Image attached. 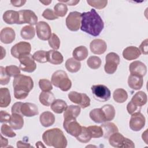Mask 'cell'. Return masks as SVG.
Here are the masks:
<instances>
[{
    "label": "cell",
    "instance_id": "obj_1",
    "mask_svg": "<svg viewBox=\"0 0 148 148\" xmlns=\"http://www.w3.org/2000/svg\"><path fill=\"white\" fill-rule=\"evenodd\" d=\"M104 28L103 21L94 9L82 13L80 29L93 36H98Z\"/></svg>",
    "mask_w": 148,
    "mask_h": 148
},
{
    "label": "cell",
    "instance_id": "obj_2",
    "mask_svg": "<svg viewBox=\"0 0 148 148\" xmlns=\"http://www.w3.org/2000/svg\"><path fill=\"white\" fill-rule=\"evenodd\" d=\"M13 87L15 98L24 99L34 88V82L30 76L20 74L14 77Z\"/></svg>",
    "mask_w": 148,
    "mask_h": 148
},
{
    "label": "cell",
    "instance_id": "obj_3",
    "mask_svg": "<svg viewBox=\"0 0 148 148\" xmlns=\"http://www.w3.org/2000/svg\"><path fill=\"white\" fill-rule=\"evenodd\" d=\"M44 143L48 146L55 148H65L67 146V140L63 132L58 128L49 129L42 135Z\"/></svg>",
    "mask_w": 148,
    "mask_h": 148
},
{
    "label": "cell",
    "instance_id": "obj_4",
    "mask_svg": "<svg viewBox=\"0 0 148 148\" xmlns=\"http://www.w3.org/2000/svg\"><path fill=\"white\" fill-rule=\"evenodd\" d=\"M52 84L63 91H68L72 87L71 80L69 79L67 73L62 70L54 72L51 79Z\"/></svg>",
    "mask_w": 148,
    "mask_h": 148
},
{
    "label": "cell",
    "instance_id": "obj_5",
    "mask_svg": "<svg viewBox=\"0 0 148 148\" xmlns=\"http://www.w3.org/2000/svg\"><path fill=\"white\" fill-rule=\"evenodd\" d=\"M120 61V57L117 53L114 52L108 53L105 57V72L109 75L113 74L116 71Z\"/></svg>",
    "mask_w": 148,
    "mask_h": 148
},
{
    "label": "cell",
    "instance_id": "obj_6",
    "mask_svg": "<svg viewBox=\"0 0 148 148\" xmlns=\"http://www.w3.org/2000/svg\"><path fill=\"white\" fill-rule=\"evenodd\" d=\"M91 90L95 99L97 101L100 102H105L110 98V91L108 87L105 85H93L91 86Z\"/></svg>",
    "mask_w": 148,
    "mask_h": 148
},
{
    "label": "cell",
    "instance_id": "obj_7",
    "mask_svg": "<svg viewBox=\"0 0 148 148\" xmlns=\"http://www.w3.org/2000/svg\"><path fill=\"white\" fill-rule=\"evenodd\" d=\"M63 127L68 134L74 137H77L79 135L82 128V126L76 121V119L72 117L64 119Z\"/></svg>",
    "mask_w": 148,
    "mask_h": 148
},
{
    "label": "cell",
    "instance_id": "obj_8",
    "mask_svg": "<svg viewBox=\"0 0 148 148\" xmlns=\"http://www.w3.org/2000/svg\"><path fill=\"white\" fill-rule=\"evenodd\" d=\"M68 97L72 102L79 105L83 109L86 108L90 105L91 100L87 94L84 93H80L72 91L68 94Z\"/></svg>",
    "mask_w": 148,
    "mask_h": 148
},
{
    "label": "cell",
    "instance_id": "obj_9",
    "mask_svg": "<svg viewBox=\"0 0 148 148\" xmlns=\"http://www.w3.org/2000/svg\"><path fill=\"white\" fill-rule=\"evenodd\" d=\"M20 61V69L26 72L32 73L36 69V64L31 54L21 56L18 58Z\"/></svg>",
    "mask_w": 148,
    "mask_h": 148
},
{
    "label": "cell",
    "instance_id": "obj_10",
    "mask_svg": "<svg viewBox=\"0 0 148 148\" xmlns=\"http://www.w3.org/2000/svg\"><path fill=\"white\" fill-rule=\"evenodd\" d=\"M82 13L79 12L69 13L66 18V25L71 31H77L80 28Z\"/></svg>",
    "mask_w": 148,
    "mask_h": 148
},
{
    "label": "cell",
    "instance_id": "obj_11",
    "mask_svg": "<svg viewBox=\"0 0 148 148\" xmlns=\"http://www.w3.org/2000/svg\"><path fill=\"white\" fill-rule=\"evenodd\" d=\"M31 50V46L29 43L21 41L15 44L11 48L10 53L13 57L18 58L22 55L30 54Z\"/></svg>",
    "mask_w": 148,
    "mask_h": 148
},
{
    "label": "cell",
    "instance_id": "obj_12",
    "mask_svg": "<svg viewBox=\"0 0 148 148\" xmlns=\"http://www.w3.org/2000/svg\"><path fill=\"white\" fill-rule=\"evenodd\" d=\"M145 123L146 119L143 114L137 112L131 114L129 122L130 128L134 131H139L145 127Z\"/></svg>",
    "mask_w": 148,
    "mask_h": 148
},
{
    "label": "cell",
    "instance_id": "obj_13",
    "mask_svg": "<svg viewBox=\"0 0 148 148\" xmlns=\"http://www.w3.org/2000/svg\"><path fill=\"white\" fill-rule=\"evenodd\" d=\"M20 18L18 24H28L30 25H36L38 23V17L36 14L31 10H21L18 11Z\"/></svg>",
    "mask_w": 148,
    "mask_h": 148
},
{
    "label": "cell",
    "instance_id": "obj_14",
    "mask_svg": "<svg viewBox=\"0 0 148 148\" xmlns=\"http://www.w3.org/2000/svg\"><path fill=\"white\" fill-rule=\"evenodd\" d=\"M36 32L38 38L42 40H47L51 35V29L50 25L45 21H39L36 25Z\"/></svg>",
    "mask_w": 148,
    "mask_h": 148
},
{
    "label": "cell",
    "instance_id": "obj_15",
    "mask_svg": "<svg viewBox=\"0 0 148 148\" xmlns=\"http://www.w3.org/2000/svg\"><path fill=\"white\" fill-rule=\"evenodd\" d=\"M129 71L132 75L144 76L147 73L146 65L140 61H134L130 64Z\"/></svg>",
    "mask_w": 148,
    "mask_h": 148
},
{
    "label": "cell",
    "instance_id": "obj_16",
    "mask_svg": "<svg viewBox=\"0 0 148 148\" xmlns=\"http://www.w3.org/2000/svg\"><path fill=\"white\" fill-rule=\"evenodd\" d=\"M90 48L93 54L100 55L106 51L107 45L105 40L101 39H95L91 42Z\"/></svg>",
    "mask_w": 148,
    "mask_h": 148
},
{
    "label": "cell",
    "instance_id": "obj_17",
    "mask_svg": "<svg viewBox=\"0 0 148 148\" xmlns=\"http://www.w3.org/2000/svg\"><path fill=\"white\" fill-rule=\"evenodd\" d=\"M21 114L25 117H33L39 114L38 106L32 103H23L20 108Z\"/></svg>",
    "mask_w": 148,
    "mask_h": 148
},
{
    "label": "cell",
    "instance_id": "obj_18",
    "mask_svg": "<svg viewBox=\"0 0 148 148\" xmlns=\"http://www.w3.org/2000/svg\"><path fill=\"white\" fill-rule=\"evenodd\" d=\"M16 38V33L14 29L10 27H5L1 31L0 34L1 42L5 44H9L12 43Z\"/></svg>",
    "mask_w": 148,
    "mask_h": 148
},
{
    "label": "cell",
    "instance_id": "obj_19",
    "mask_svg": "<svg viewBox=\"0 0 148 148\" xmlns=\"http://www.w3.org/2000/svg\"><path fill=\"white\" fill-rule=\"evenodd\" d=\"M141 53L138 47L131 46L125 48L123 51V57L124 59L130 61L137 59L140 57Z\"/></svg>",
    "mask_w": 148,
    "mask_h": 148
},
{
    "label": "cell",
    "instance_id": "obj_20",
    "mask_svg": "<svg viewBox=\"0 0 148 148\" xmlns=\"http://www.w3.org/2000/svg\"><path fill=\"white\" fill-rule=\"evenodd\" d=\"M125 137L119 132L111 135L109 138V142L110 146L114 147L124 148Z\"/></svg>",
    "mask_w": 148,
    "mask_h": 148
},
{
    "label": "cell",
    "instance_id": "obj_21",
    "mask_svg": "<svg viewBox=\"0 0 148 148\" xmlns=\"http://www.w3.org/2000/svg\"><path fill=\"white\" fill-rule=\"evenodd\" d=\"M128 84L131 89L139 90L142 87L143 84V77L131 74L128 78Z\"/></svg>",
    "mask_w": 148,
    "mask_h": 148
},
{
    "label": "cell",
    "instance_id": "obj_22",
    "mask_svg": "<svg viewBox=\"0 0 148 148\" xmlns=\"http://www.w3.org/2000/svg\"><path fill=\"white\" fill-rule=\"evenodd\" d=\"M20 18L19 12L17 11L9 10L5 12L3 14V20L8 24H18Z\"/></svg>",
    "mask_w": 148,
    "mask_h": 148
},
{
    "label": "cell",
    "instance_id": "obj_23",
    "mask_svg": "<svg viewBox=\"0 0 148 148\" xmlns=\"http://www.w3.org/2000/svg\"><path fill=\"white\" fill-rule=\"evenodd\" d=\"M147 101V97L146 94L142 91L136 92L131 98V102L136 106L141 108L145 105Z\"/></svg>",
    "mask_w": 148,
    "mask_h": 148
},
{
    "label": "cell",
    "instance_id": "obj_24",
    "mask_svg": "<svg viewBox=\"0 0 148 148\" xmlns=\"http://www.w3.org/2000/svg\"><path fill=\"white\" fill-rule=\"evenodd\" d=\"M39 120L42 126L49 127L54 124L55 122V116L51 112L45 111L40 115Z\"/></svg>",
    "mask_w": 148,
    "mask_h": 148
},
{
    "label": "cell",
    "instance_id": "obj_25",
    "mask_svg": "<svg viewBox=\"0 0 148 148\" xmlns=\"http://www.w3.org/2000/svg\"><path fill=\"white\" fill-rule=\"evenodd\" d=\"M9 123L10 126L15 130L21 129L24 125V119L23 115L18 113L12 114Z\"/></svg>",
    "mask_w": 148,
    "mask_h": 148
},
{
    "label": "cell",
    "instance_id": "obj_26",
    "mask_svg": "<svg viewBox=\"0 0 148 148\" xmlns=\"http://www.w3.org/2000/svg\"><path fill=\"white\" fill-rule=\"evenodd\" d=\"M47 61L54 65H59L62 63L64 58L62 54L55 50H50L47 51Z\"/></svg>",
    "mask_w": 148,
    "mask_h": 148
},
{
    "label": "cell",
    "instance_id": "obj_27",
    "mask_svg": "<svg viewBox=\"0 0 148 148\" xmlns=\"http://www.w3.org/2000/svg\"><path fill=\"white\" fill-rule=\"evenodd\" d=\"M11 102V97L9 89L5 87L0 88V107L6 108Z\"/></svg>",
    "mask_w": 148,
    "mask_h": 148
},
{
    "label": "cell",
    "instance_id": "obj_28",
    "mask_svg": "<svg viewBox=\"0 0 148 148\" xmlns=\"http://www.w3.org/2000/svg\"><path fill=\"white\" fill-rule=\"evenodd\" d=\"M89 116L90 119L96 123H103L106 122L105 117L101 108L91 110L89 113Z\"/></svg>",
    "mask_w": 148,
    "mask_h": 148
},
{
    "label": "cell",
    "instance_id": "obj_29",
    "mask_svg": "<svg viewBox=\"0 0 148 148\" xmlns=\"http://www.w3.org/2000/svg\"><path fill=\"white\" fill-rule=\"evenodd\" d=\"M103 131V136L105 138H109V136L115 132H119L117 127L113 123H103L101 125Z\"/></svg>",
    "mask_w": 148,
    "mask_h": 148
},
{
    "label": "cell",
    "instance_id": "obj_30",
    "mask_svg": "<svg viewBox=\"0 0 148 148\" xmlns=\"http://www.w3.org/2000/svg\"><path fill=\"white\" fill-rule=\"evenodd\" d=\"M88 54V49L84 46H80L76 47L72 52L73 58L79 61L85 60L87 57Z\"/></svg>",
    "mask_w": 148,
    "mask_h": 148
},
{
    "label": "cell",
    "instance_id": "obj_31",
    "mask_svg": "<svg viewBox=\"0 0 148 148\" xmlns=\"http://www.w3.org/2000/svg\"><path fill=\"white\" fill-rule=\"evenodd\" d=\"M39 99L42 105L49 106L55 100V97L50 91H43L40 94Z\"/></svg>",
    "mask_w": 148,
    "mask_h": 148
},
{
    "label": "cell",
    "instance_id": "obj_32",
    "mask_svg": "<svg viewBox=\"0 0 148 148\" xmlns=\"http://www.w3.org/2000/svg\"><path fill=\"white\" fill-rule=\"evenodd\" d=\"M51 110L57 114L63 113L68 107L67 103L62 99H55L51 105Z\"/></svg>",
    "mask_w": 148,
    "mask_h": 148
},
{
    "label": "cell",
    "instance_id": "obj_33",
    "mask_svg": "<svg viewBox=\"0 0 148 148\" xmlns=\"http://www.w3.org/2000/svg\"><path fill=\"white\" fill-rule=\"evenodd\" d=\"M81 108L77 105L68 106L66 110L64 112V119L68 117H72L76 119L80 114Z\"/></svg>",
    "mask_w": 148,
    "mask_h": 148
},
{
    "label": "cell",
    "instance_id": "obj_34",
    "mask_svg": "<svg viewBox=\"0 0 148 148\" xmlns=\"http://www.w3.org/2000/svg\"><path fill=\"white\" fill-rule=\"evenodd\" d=\"M65 68L68 72L76 73L80 70L81 68V63L80 61L73 58H70L65 62Z\"/></svg>",
    "mask_w": 148,
    "mask_h": 148
},
{
    "label": "cell",
    "instance_id": "obj_35",
    "mask_svg": "<svg viewBox=\"0 0 148 148\" xmlns=\"http://www.w3.org/2000/svg\"><path fill=\"white\" fill-rule=\"evenodd\" d=\"M113 98L117 103H124L128 98V94L123 88H117L113 93Z\"/></svg>",
    "mask_w": 148,
    "mask_h": 148
},
{
    "label": "cell",
    "instance_id": "obj_36",
    "mask_svg": "<svg viewBox=\"0 0 148 148\" xmlns=\"http://www.w3.org/2000/svg\"><path fill=\"white\" fill-rule=\"evenodd\" d=\"M22 38L25 40H31L35 35V29L32 25H25L23 27L20 31Z\"/></svg>",
    "mask_w": 148,
    "mask_h": 148
},
{
    "label": "cell",
    "instance_id": "obj_37",
    "mask_svg": "<svg viewBox=\"0 0 148 148\" xmlns=\"http://www.w3.org/2000/svg\"><path fill=\"white\" fill-rule=\"evenodd\" d=\"M102 110H103V112L104 113L106 122L110 121L114 118L116 111L114 106L110 104H106L103 105L101 108Z\"/></svg>",
    "mask_w": 148,
    "mask_h": 148
},
{
    "label": "cell",
    "instance_id": "obj_38",
    "mask_svg": "<svg viewBox=\"0 0 148 148\" xmlns=\"http://www.w3.org/2000/svg\"><path fill=\"white\" fill-rule=\"evenodd\" d=\"M54 12L57 17H64L68 12L67 5L62 2H58L54 7Z\"/></svg>",
    "mask_w": 148,
    "mask_h": 148
},
{
    "label": "cell",
    "instance_id": "obj_39",
    "mask_svg": "<svg viewBox=\"0 0 148 148\" xmlns=\"http://www.w3.org/2000/svg\"><path fill=\"white\" fill-rule=\"evenodd\" d=\"M76 139L81 143H88L92 138L88 129L86 127H82L81 133L76 137Z\"/></svg>",
    "mask_w": 148,
    "mask_h": 148
},
{
    "label": "cell",
    "instance_id": "obj_40",
    "mask_svg": "<svg viewBox=\"0 0 148 148\" xmlns=\"http://www.w3.org/2000/svg\"><path fill=\"white\" fill-rule=\"evenodd\" d=\"M101 60L98 56H90L87 60V64L89 68L92 69H97L101 65Z\"/></svg>",
    "mask_w": 148,
    "mask_h": 148
},
{
    "label": "cell",
    "instance_id": "obj_41",
    "mask_svg": "<svg viewBox=\"0 0 148 148\" xmlns=\"http://www.w3.org/2000/svg\"><path fill=\"white\" fill-rule=\"evenodd\" d=\"M34 60L39 63H46L47 61V51L45 50H38L32 55Z\"/></svg>",
    "mask_w": 148,
    "mask_h": 148
},
{
    "label": "cell",
    "instance_id": "obj_42",
    "mask_svg": "<svg viewBox=\"0 0 148 148\" xmlns=\"http://www.w3.org/2000/svg\"><path fill=\"white\" fill-rule=\"evenodd\" d=\"M87 128L92 138H99L103 136V131L101 126L90 125Z\"/></svg>",
    "mask_w": 148,
    "mask_h": 148
},
{
    "label": "cell",
    "instance_id": "obj_43",
    "mask_svg": "<svg viewBox=\"0 0 148 148\" xmlns=\"http://www.w3.org/2000/svg\"><path fill=\"white\" fill-rule=\"evenodd\" d=\"M12 129L13 128L10 126L4 123L1 125V134L9 138H13L16 136V134L13 131Z\"/></svg>",
    "mask_w": 148,
    "mask_h": 148
},
{
    "label": "cell",
    "instance_id": "obj_44",
    "mask_svg": "<svg viewBox=\"0 0 148 148\" xmlns=\"http://www.w3.org/2000/svg\"><path fill=\"white\" fill-rule=\"evenodd\" d=\"M49 46L55 50H58L60 46V40L58 36L55 34H52L50 38L48 40Z\"/></svg>",
    "mask_w": 148,
    "mask_h": 148
},
{
    "label": "cell",
    "instance_id": "obj_45",
    "mask_svg": "<svg viewBox=\"0 0 148 148\" xmlns=\"http://www.w3.org/2000/svg\"><path fill=\"white\" fill-rule=\"evenodd\" d=\"M39 86L43 91H50L53 89L52 83L46 79H41L39 81Z\"/></svg>",
    "mask_w": 148,
    "mask_h": 148
},
{
    "label": "cell",
    "instance_id": "obj_46",
    "mask_svg": "<svg viewBox=\"0 0 148 148\" xmlns=\"http://www.w3.org/2000/svg\"><path fill=\"white\" fill-rule=\"evenodd\" d=\"M10 80V76L8 75L5 68L0 66V83L1 85H6Z\"/></svg>",
    "mask_w": 148,
    "mask_h": 148
},
{
    "label": "cell",
    "instance_id": "obj_47",
    "mask_svg": "<svg viewBox=\"0 0 148 148\" xmlns=\"http://www.w3.org/2000/svg\"><path fill=\"white\" fill-rule=\"evenodd\" d=\"M87 3L97 9H102L104 8H105L108 3V1H94V0H88L87 1Z\"/></svg>",
    "mask_w": 148,
    "mask_h": 148
},
{
    "label": "cell",
    "instance_id": "obj_48",
    "mask_svg": "<svg viewBox=\"0 0 148 148\" xmlns=\"http://www.w3.org/2000/svg\"><path fill=\"white\" fill-rule=\"evenodd\" d=\"M6 71L9 76L10 77H16L17 75L21 74L20 73V69L17 66L12 65H8L5 67Z\"/></svg>",
    "mask_w": 148,
    "mask_h": 148
},
{
    "label": "cell",
    "instance_id": "obj_49",
    "mask_svg": "<svg viewBox=\"0 0 148 148\" xmlns=\"http://www.w3.org/2000/svg\"><path fill=\"white\" fill-rule=\"evenodd\" d=\"M42 16L49 20H54L58 18V17L55 14L54 12L50 9H45L42 13Z\"/></svg>",
    "mask_w": 148,
    "mask_h": 148
},
{
    "label": "cell",
    "instance_id": "obj_50",
    "mask_svg": "<svg viewBox=\"0 0 148 148\" xmlns=\"http://www.w3.org/2000/svg\"><path fill=\"white\" fill-rule=\"evenodd\" d=\"M0 117H1V119H0L1 123H9L11 117V115L4 110H1L0 112Z\"/></svg>",
    "mask_w": 148,
    "mask_h": 148
},
{
    "label": "cell",
    "instance_id": "obj_51",
    "mask_svg": "<svg viewBox=\"0 0 148 148\" xmlns=\"http://www.w3.org/2000/svg\"><path fill=\"white\" fill-rule=\"evenodd\" d=\"M140 109L141 108L135 106L131 101L127 105V112L130 114H132L134 113H135V112H139Z\"/></svg>",
    "mask_w": 148,
    "mask_h": 148
},
{
    "label": "cell",
    "instance_id": "obj_52",
    "mask_svg": "<svg viewBox=\"0 0 148 148\" xmlns=\"http://www.w3.org/2000/svg\"><path fill=\"white\" fill-rule=\"evenodd\" d=\"M147 42H148V39H146L145 40H144L142 43L139 46V50L140 51L141 53H142L143 54L145 55H147L148 54V44H147Z\"/></svg>",
    "mask_w": 148,
    "mask_h": 148
},
{
    "label": "cell",
    "instance_id": "obj_53",
    "mask_svg": "<svg viewBox=\"0 0 148 148\" xmlns=\"http://www.w3.org/2000/svg\"><path fill=\"white\" fill-rule=\"evenodd\" d=\"M22 103H23V102H17L15 103H14L11 109L12 114L18 113V114H21V112H20V108H21V106Z\"/></svg>",
    "mask_w": 148,
    "mask_h": 148
},
{
    "label": "cell",
    "instance_id": "obj_54",
    "mask_svg": "<svg viewBox=\"0 0 148 148\" xmlns=\"http://www.w3.org/2000/svg\"><path fill=\"white\" fill-rule=\"evenodd\" d=\"M26 1L24 0H18V1H10V3L11 4L15 6V7H21L22 6H23L25 3H26Z\"/></svg>",
    "mask_w": 148,
    "mask_h": 148
},
{
    "label": "cell",
    "instance_id": "obj_55",
    "mask_svg": "<svg viewBox=\"0 0 148 148\" xmlns=\"http://www.w3.org/2000/svg\"><path fill=\"white\" fill-rule=\"evenodd\" d=\"M17 147L18 148H24V147H33L29 143H25L21 140H19L17 142Z\"/></svg>",
    "mask_w": 148,
    "mask_h": 148
},
{
    "label": "cell",
    "instance_id": "obj_56",
    "mask_svg": "<svg viewBox=\"0 0 148 148\" xmlns=\"http://www.w3.org/2000/svg\"><path fill=\"white\" fill-rule=\"evenodd\" d=\"M79 1H73V0H71V1H59V2H62L64 3L65 4H67L69 6H75L76 5H77L79 2Z\"/></svg>",
    "mask_w": 148,
    "mask_h": 148
},
{
    "label": "cell",
    "instance_id": "obj_57",
    "mask_svg": "<svg viewBox=\"0 0 148 148\" xmlns=\"http://www.w3.org/2000/svg\"><path fill=\"white\" fill-rule=\"evenodd\" d=\"M8 145V140L4 138L2 136V134L1 135V147H6Z\"/></svg>",
    "mask_w": 148,
    "mask_h": 148
},
{
    "label": "cell",
    "instance_id": "obj_58",
    "mask_svg": "<svg viewBox=\"0 0 148 148\" xmlns=\"http://www.w3.org/2000/svg\"><path fill=\"white\" fill-rule=\"evenodd\" d=\"M1 49L2 51H1V58H0V59L2 60V59L3 58V57H5V55H6V51H5V50L3 48L2 46H1Z\"/></svg>",
    "mask_w": 148,
    "mask_h": 148
},
{
    "label": "cell",
    "instance_id": "obj_59",
    "mask_svg": "<svg viewBox=\"0 0 148 148\" xmlns=\"http://www.w3.org/2000/svg\"><path fill=\"white\" fill-rule=\"evenodd\" d=\"M39 2L43 3L44 5H49L52 1L51 0V1H40Z\"/></svg>",
    "mask_w": 148,
    "mask_h": 148
},
{
    "label": "cell",
    "instance_id": "obj_60",
    "mask_svg": "<svg viewBox=\"0 0 148 148\" xmlns=\"http://www.w3.org/2000/svg\"><path fill=\"white\" fill-rule=\"evenodd\" d=\"M36 146L38 147H45V146L42 144V142L40 141H38L36 143Z\"/></svg>",
    "mask_w": 148,
    "mask_h": 148
}]
</instances>
